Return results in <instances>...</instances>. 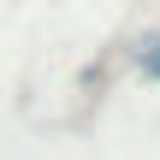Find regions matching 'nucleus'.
I'll return each mask as SVG.
<instances>
[{"label": "nucleus", "mask_w": 160, "mask_h": 160, "mask_svg": "<svg viewBox=\"0 0 160 160\" xmlns=\"http://www.w3.org/2000/svg\"><path fill=\"white\" fill-rule=\"evenodd\" d=\"M137 65H142V77H148V83H160V30L137 48Z\"/></svg>", "instance_id": "f257e3e1"}]
</instances>
